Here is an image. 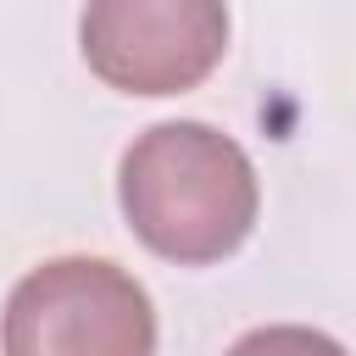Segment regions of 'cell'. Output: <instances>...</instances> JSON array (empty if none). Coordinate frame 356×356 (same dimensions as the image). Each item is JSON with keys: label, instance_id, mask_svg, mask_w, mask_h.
Wrapping results in <instances>:
<instances>
[{"label": "cell", "instance_id": "cell-3", "mask_svg": "<svg viewBox=\"0 0 356 356\" xmlns=\"http://www.w3.org/2000/svg\"><path fill=\"white\" fill-rule=\"evenodd\" d=\"M78 50L117 95H184L206 83L228 50V0H89Z\"/></svg>", "mask_w": 356, "mask_h": 356}, {"label": "cell", "instance_id": "cell-2", "mask_svg": "<svg viewBox=\"0 0 356 356\" xmlns=\"http://www.w3.org/2000/svg\"><path fill=\"white\" fill-rule=\"evenodd\" d=\"M0 345L17 356H150L156 306L128 267L106 256H56L11 284Z\"/></svg>", "mask_w": 356, "mask_h": 356}, {"label": "cell", "instance_id": "cell-1", "mask_svg": "<svg viewBox=\"0 0 356 356\" xmlns=\"http://www.w3.org/2000/svg\"><path fill=\"white\" fill-rule=\"evenodd\" d=\"M117 200L134 239L178 267H211L234 256L261 211V184L239 139L211 122H156L117 167Z\"/></svg>", "mask_w": 356, "mask_h": 356}]
</instances>
